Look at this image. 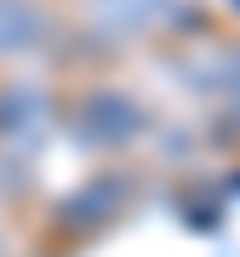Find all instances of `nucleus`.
<instances>
[{"label":"nucleus","instance_id":"1","mask_svg":"<svg viewBox=\"0 0 240 257\" xmlns=\"http://www.w3.org/2000/svg\"><path fill=\"white\" fill-rule=\"evenodd\" d=\"M40 35V18L23 6V0H0V57L6 52H23L29 40Z\"/></svg>","mask_w":240,"mask_h":257},{"label":"nucleus","instance_id":"2","mask_svg":"<svg viewBox=\"0 0 240 257\" xmlns=\"http://www.w3.org/2000/svg\"><path fill=\"white\" fill-rule=\"evenodd\" d=\"M103 6H109V12H120V18H143L155 0H103Z\"/></svg>","mask_w":240,"mask_h":257},{"label":"nucleus","instance_id":"3","mask_svg":"<svg viewBox=\"0 0 240 257\" xmlns=\"http://www.w3.org/2000/svg\"><path fill=\"white\" fill-rule=\"evenodd\" d=\"M234 86H240V63H234Z\"/></svg>","mask_w":240,"mask_h":257}]
</instances>
